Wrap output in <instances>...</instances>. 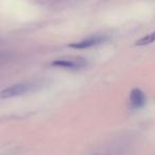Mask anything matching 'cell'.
Listing matches in <instances>:
<instances>
[{
  "instance_id": "6da1fadb",
  "label": "cell",
  "mask_w": 155,
  "mask_h": 155,
  "mask_svg": "<svg viewBox=\"0 0 155 155\" xmlns=\"http://www.w3.org/2000/svg\"><path fill=\"white\" fill-rule=\"evenodd\" d=\"M38 86H41V85H38L35 82L17 83V84L11 85V86L3 89L0 93V98L8 99V98H14V97H18V96L26 95V94H29L31 91H34Z\"/></svg>"
},
{
  "instance_id": "7a4b0ae2",
  "label": "cell",
  "mask_w": 155,
  "mask_h": 155,
  "mask_svg": "<svg viewBox=\"0 0 155 155\" xmlns=\"http://www.w3.org/2000/svg\"><path fill=\"white\" fill-rule=\"evenodd\" d=\"M53 67H60V68L71 69V70H78L82 69L87 66V61L82 56H67L55 60L51 63Z\"/></svg>"
},
{
  "instance_id": "3957f363",
  "label": "cell",
  "mask_w": 155,
  "mask_h": 155,
  "mask_svg": "<svg viewBox=\"0 0 155 155\" xmlns=\"http://www.w3.org/2000/svg\"><path fill=\"white\" fill-rule=\"evenodd\" d=\"M108 39L107 36L105 35H94V36H89L87 38L83 39L80 41H75V43L69 44V47L73 48V49H87V48L94 47V46H98L100 44H103Z\"/></svg>"
},
{
  "instance_id": "277c9868",
  "label": "cell",
  "mask_w": 155,
  "mask_h": 155,
  "mask_svg": "<svg viewBox=\"0 0 155 155\" xmlns=\"http://www.w3.org/2000/svg\"><path fill=\"white\" fill-rule=\"evenodd\" d=\"M147 97L144 93L139 88H133L130 94V104L133 108H141L146 105Z\"/></svg>"
},
{
  "instance_id": "5b68a950",
  "label": "cell",
  "mask_w": 155,
  "mask_h": 155,
  "mask_svg": "<svg viewBox=\"0 0 155 155\" xmlns=\"http://www.w3.org/2000/svg\"><path fill=\"white\" fill-rule=\"evenodd\" d=\"M154 41H155V31H153V32L149 33V34L142 36L141 38H139L138 41H136L135 45L136 46H148V45H151L152 43H154Z\"/></svg>"
},
{
  "instance_id": "8992f818",
  "label": "cell",
  "mask_w": 155,
  "mask_h": 155,
  "mask_svg": "<svg viewBox=\"0 0 155 155\" xmlns=\"http://www.w3.org/2000/svg\"><path fill=\"white\" fill-rule=\"evenodd\" d=\"M9 53H7V52H0V61L2 60H5V58H9Z\"/></svg>"
}]
</instances>
